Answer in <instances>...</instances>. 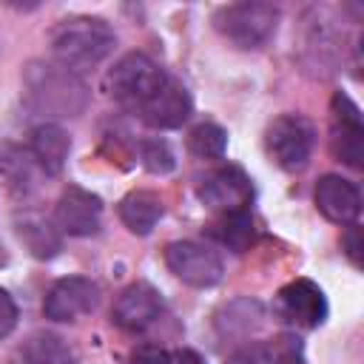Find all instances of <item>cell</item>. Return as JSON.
I'll return each mask as SVG.
<instances>
[{
    "label": "cell",
    "instance_id": "cell-1",
    "mask_svg": "<svg viewBox=\"0 0 364 364\" xmlns=\"http://www.w3.org/2000/svg\"><path fill=\"white\" fill-rule=\"evenodd\" d=\"M23 97L40 117H80L88 105L85 82L57 63H31L23 74Z\"/></svg>",
    "mask_w": 364,
    "mask_h": 364
},
{
    "label": "cell",
    "instance_id": "cell-2",
    "mask_svg": "<svg viewBox=\"0 0 364 364\" xmlns=\"http://www.w3.org/2000/svg\"><path fill=\"white\" fill-rule=\"evenodd\" d=\"M114 31L100 17H68L51 31V54L71 74L100 65L114 48Z\"/></svg>",
    "mask_w": 364,
    "mask_h": 364
},
{
    "label": "cell",
    "instance_id": "cell-3",
    "mask_svg": "<svg viewBox=\"0 0 364 364\" xmlns=\"http://www.w3.org/2000/svg\"><path fill=\"white\" fill-rule=\"evenodd\" d=\"M216 31L236 48H262L279 26V9L270 3H230L213 14Z\"/></svg>",
    "mask_w": 364,
    "mask_h": 364
},
{
    "label": "cell",
    "instance_id": "cell-4",
    "mask_svg": "<svg viewBox=\"0 0 364 364\" xmlns=\"http://www.w3.org/2000/svg\"><path fill=\"white\" fill-rule=\"evenodd\" d=\"M165 71L148 54L131 51L108 71V91L114 94V100L139 108L165 85Z\"/></svg>",
    "mask_w": 364,
    "mask_h": 364
},
{
    "label": "cell",
    "instance_id": "cell-5",
    "mask_svg": "<svg viewBox=\"0 0 364 364\" xmlns=\"http://www.w3.org/2000/svg\"><path fill=\"white\" fill-rule=\"evenodd\" d=\"M267 154L270 159L284 168V171H301L313 154L316 145V128L299 117V114H284L270 122L267 128Z\"/></svg>",
    "mask_w": 364,
    "mask_h": 364
},
{
    "label": "cell",
    "instance_id": "cell-6",
    "mask_svg": "<svg viewBox=\"0 0 364 364\" xmlns=\"http://www.w3.org/2000/svg\"><path fill=\"white\" fill-rule=\"evenodd\" d=\"M165 262L171 273L191 287H213L225 273L219 253L199 242H171L165 247Z\"/></svg>",
    "mask_w": 364,
    "mask_h": 364
},
{
    "label": "cell",
    "instance_id": "cell-7",
    "mask_svg": "<svg viewBox=\"0 0 364 364\" xmlns=\"http://www.w3.org/2000/svg\"><path fill=\"white\" fill-rule=\"evenodd\" d=\"M196 193L208 208H213L219 213H233V210H247V205L253 199V185L242 168L222 165L216 171H208L199 179Z\"/></svg>",
    "mask_w": 364,
    "mask_h": 364
},
{
    "label": "cell",
    "instance_id": "cell-8",
    "mask_svg": "<svg viewBox=\"0 0 364 364\" xmlns=\"http://www.w3.org/2000/svg\"><path fill=\"white\" fill-rule=\"evenodd\" d=\"M276 313L299 330H313V327L324 324V318H327L324 290L310 279H296L279 290Z\"/></svg>",
    "mask_w": 364,
    "mask_h": 364
},
{
    "label": "cell",
    "instance_id": "cell-9",
    "mask_svg": "<svg viewBox=\"0 0 364 364\" xmlns=\"http://www.w3.org/2000/svg\"><path fill=\"white\" fill-rule=\"evenodd\" d=\"M100 304V287L91 279L82 276H65L60 282L51 284V290L46 293L43 301V313L51 321H77L82 316H88L91 310H97Z\"/></svg>",
    "mask_w": 364,
    "mask_h": 364
},
{
    "label": "cell",
    "instance_id": "cell-10",
    "mask_svg": "<svg viewBox=\"0 0 364 364\" xmlns=\"http://www.w3.org/2000/svg\"><path fill=\"white\" fill-rule=\"evenodd\" d=\"M333 154L350 168L364 165V122L347 94L333 97Z\"/></svg>",
    "mask_w": 364,
    "mask_h": 364
},
{
    "label": "cell",
    "instance_id": "cell-11",
    "mask_svg": "<svg viewBox=\"0 0 364 364\" xmlns=\"http://www.w3.org/2000/svg\"><path fill=\"white\" fill-rule=\"evenodd\" d=\"M54 222L68 236H94L102 222V202L97 193L71 185L63 191V196L57 202Z\"/></svg>",
    "mask_w": 364,
    "mask_h": 364
},
{
    "label": "cell",
    "instance_id": "cell-12",
    "mask_svg": "<svg viewBox=\"0 0 364 364\" xmlns=\"http://www.w3.org/2000/svg\"><path fill=\"white\" fill-rule=\"evenodd\" d=\"M111 316H114V321L122 330H128V333H145L162 316V299H159V293L151 284L136 282V284H128L117 296Z\"/></svg>",
    "mask_w": 364,
    "mask_h": 364
},
{
    "label": "cell",
    "instance_id": "cell-13",
    "mask_svg": "<svg viewBox=\"0 0 364 364\" xmlns=\"http://www.w3.org/2000/svg\"><path fill=\"white\" fill-rule=\"evenodd\" d=\"M316 208L321 210L324 219L336 225H353L361 210V193L355 182L338 173H327L316 182Z\"/></svg>",
    "mask_w": 364,
    "mask_h": 364
},
{
    "label": "cell",
    "instance_id": "cell-14",
    "mask_svg": "<svg viewBox=\"0 0 364 364\" xmlns=\"http://www.w3.org/2000/svg\"><path fill=\"white\" fill-rule=\"evenodd\" d=\"M139 117L151 128H179L191 117V97L185 85L168 77L165 85L145 105H139Z\"/></svg>",
    "mask_w": 364,
    "mask_h": 364
},
{
    "label": "cell",
    "instance_id": "cell-15",
    "mask_svg": "<svg viewBox=\"0 0 364 364\" xmlns=\"http://www.w3.org/2000/svg\"><path fill=\"white\" fill-rule=\"evenodd\" d=\"M74 350L57 333H31L9 358V364H74Z\"/></svg>",
    "mask_w": 364,
    "mask_h": 364
},
{
    "label": "cell",
    "instance_id": "cell-16",
    "mask_svg": "<svg viewBox=\"0 0 364 364\" xmlns=\"http://www.w3.org/2000/svg\"><path fill=\"white\" fill-rule=\"evenodd\" d=\"M68 148H71L68 134L54 122H43V125H37L31 131L28 154L34 156V162H37V168L43 173H60L63 165H65Z\"/></svg>",
    "mask_w": 364,
    "mask_h": 364
},
{
    "label": "cell",
    "instance_id": "cell-17",
    "mask_svg": "<svg viewBox=\"0 0 364 364\" xmlns=\"http://www.w3.org/2000/svg\"><path fill=\"white\" fill-rule=\"evenodd\" d=\"M162 210H165L162 208V199L154 191H131L119 202V219L136 236L151 233L156 228V222L162 219Z\"/></svg>",
    "mask_w": 364,
    "mask_h": 364
},
{
    "label": "cell",
    "instance_id": "cell-18",
    "mask_svg": "<svg viewBox=\"0 0 364 364\" xmlns=\"http://www.w3.org/2000/svg\"><path fill=\"white\" fill-rule=\"evenodd\" d=\"M17 233H20L23 245L31 250V256H37V259H51L63 247L60 230L51 222H46L43 216H37V213H26L17 222Z\"/></svg>",
    "mask_w": 364,
    "mask_h": 364
},
{
    "label": "cell",
    "instance_id": "cell-19",
    "mask_svg": "<svg viewBox=\"0 0 364 364\" xmlns=\"http://www.w3.org/2000/svg\"><path fill=\"white\" fill-rule=\"evenodd\" d=\"M208 233L219 242V245H225V247H230V250H245L247 245H250V239H253V216H250V210H233V213H219V219L208 228Z\"/></svg>",
    "mask_w": 364,
    "mask_h": 364
},
{
    "label": "cell",
    "instance_id": "cell-20",
    "mask_svg": "<svg viewBox=\"0 0 364 364\" xmlns=\"http://www.w3.org/2000/svg\"><path fill=\"white\" fill-rule=\"evenodd\" d=\"M0 168H3L9 185H11L14 191H31V188H34V171H40L37 162H34V156H31L28 151L14 148V145H6V148L0 151ZM40 173H43V171H40Z\"/></svg>",
    "mask_w": 364,
    "mask_h": 364
},
{
    "label": "cell",
    "instance_id": "cell-21",
    "mask_svg": "<svg viewBox=\"0 0 364 364\" xmlns=\"http://www.w3.org/2000/svg\"><path fill=\"white\" fill-rule=\"evenodd\" d=\"M188 148H191V154L199 156V159H219V156H225L228 134H225V128H219L216 122H199V125L191 128V134H188Z\"/></svg>",
    "mask_w": 364,
    "mask_h": 364
},
{
    "label": "cell",
    "instance_id": "cell-22",
    "mask_svg": "<svg viewBox=\"0 0 364 364\" xmlns=\"http://www.w3.org/2000/svg\"><path fill=\"white\" fill-rule=\"evenodd\" d=\"M139 154H142V165L151 171V173H168L173 168V154L165 142L159 139H145L139 142Z\"/></svg>",
    "mask_w": 364,
    "mask_h": 364
},
{
    "label": "cell",
    "instance_id": "cell-23",
    "mask_svg": "<svg viewBox=\"0 0 364 364\" xmlns=\"http://www.w3.org/2000/svg\"><path fill=\"white\" fill-rule=\"evenodd\" d=\"M225 364H276V353H273V344L250 341L236 353H230Z\"/></svg>",
    "mask_w": 364,
    "mask_h": 364
},
{
    "label": "cell",
    "instance_id": "cell-24",
    "mask_svg": "<svg viewBox=\"0 0 364 364\" xmlns=\"http://www.w3.org/2000/svg\"><path fill=\"white\" fill-rule=\"evenodd\" d=\"M273 353H276V364H307L301 341L296 336H279L273 341Z\"/></svg>",
    "mask_w": 364,
    "mask_h": 364
},
{
    "label": "cell",
    "instance_id": "cell-25",
    "mask_svg": "<svg viewBox=\"0 0 364 364\" xmlns=\"http://www.w3.org/2000/svg\"><path fill=\"white\" fill-rule=\"evenodd\" d=\"M17 327V304L14 299L0 287V338L9 336Z\"/></svg>",
    "mask_w": 364,
    "mask_h": 364
},
{
    "label": "cell",
    "instance_id": "cell-26",
    "mask_svg": "<svg viewBox=\"0 0 364 364\" xmlns=\"http://www.w3.org/2000/svg\"><path fill=\"white\" fill-rule=\"evenodd\" d=\"M341 245H344L347 259H350L355 267H361V230H358V225H355V222L347 228V233H344Z\"/></svg>",
    "mask_w": 364,
    "mask_h": 364
},
{
    "label": "cell",
    "instance_id": "cell-27",
    "mask_svg": "<svg viewBox=\"0 0 364 364\" xmlns=\"http://www.w3.org/2000/svg\"><path fill=\"white\" fill-rule=\"evenodd\" d=\"M165 361H168V350L154 347V344H142L131 355V364H165Z\"/></svg>",
    "mask_w": 364,
    "mask_h": 364
},
{
    "label": "cell",
    "instance_id": "cell-28",
    "mask_svg": "<svg viewBox=\"0 0 364 364\" xmlns=\"http://www.w3.org/2000/svg\"><path fill=\"white\" fill-rule=\"evenodd\" d=\"M165 364H205V358L193 350H171Z\"/></svg>",
    "mask_w": 364,
    "mask_h": 364
}]
</instances>
